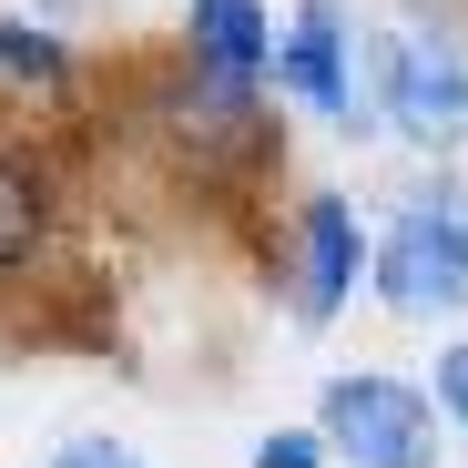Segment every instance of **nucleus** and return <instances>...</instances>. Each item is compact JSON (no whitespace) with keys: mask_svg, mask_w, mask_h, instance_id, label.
Listing matches in <instances>:
<instances>
[{"mask_svg":"<svg viewBox=\"0 0 468 468\" xmlns=\"http://www.w3.org/2000/svg\"><path fill=\"white\" fill-rule=\"evenodd\" d=\"M326 438L356 468H438V418L398 377H336L326 387Z\"/></svg>","mask_w":468,"mask_h":468,"instance_id":"f257e3e1","label":"nucleus"},{"mask_svg":"<svg viewBox=\"0 0 468 468\" xmlns=\"http://www.w3.org/2000/svg\"><path fill=\"white\" fill-rule=\"evenodd\" d=\"M377 295L398 316H428V305H458L468 295V224L458 214H408L377 255Z\"/></svg>","mask_w":468,"mask_h":468,"instance_id":"f03ea898","label":"nucleus"},{"mask_svg":"<svg viewBox=\"0 0 468 468\" xmlns=\"http://www.w3.org/2000/svg\"><path fill=\"white\" fill-rule=\"evenodd\" d=\"M387 112L418 143H458L468 133V61L448 41H398L387 51Z\"/></svg>","mask_w":468,"mask_h":468,"instance_id":"7ed1b4c3","label":"nucleus"},{"mask_svg":"<svg viewBox=\"0 0 468 468\" xmlns=\"http://www.w3.org/2000/svg\"><path fill=\"white\" fill-rule=\"evenodd\" d=\"M275 82L295 92V102H316V112H356V92H346V41H336V0H305L295 11V31H285V51H275Z\"/></svg>","mask_w":468,"mask_h":468,"instance_id":"20e7f679","label":"nucleus"},{"mask_svg":"<svg viewBox=\"0 0 468 468\" xmlns=\"http://www.w3.org/2000/svg\"><path fill=\"white\" fill-rule=\"evenodd\" d=\"M346 285H356V214L336 194H316V204H305V285H295V316L326 326L336 305H346Z\"/></svg>","mask_w":468,"mask_h":468,"instance_id":"39448f33","label":"nucleus"},{"mask_svg":"<svg viewBox=\"0 0 468 468\" xmlns=\"http://www.w3.org/2000/svg\"><path fill=\"white\" fill-rule=\"evenodd\" d=\"M194 51H204V71H224V82H255V71L275 61L265 0H194Z\"/></svg>","mask_w":468,"mask_h":468,"instance_id":"423d86ee","label":"nucleus"},{"mask_svg":"<svg viewBox=\"0 0 468 468\" xmlns=\"http://www.w3.org/2000/svg\"><path fill=\"white\" fill-rule=\"evenodd\" d=\"M31 234H41V194H31V174L0 164V265H21V255H31Z\"/></svg>","mask_w":468,"mask_h":468,"instance_id":"0eeeda50","label":"nucleus"},{"mask_svg":"<svg viewBox=\"0 0 468 468\" xmlns=\"http://www.w3.org/2000/svg\"><path fill=\"white\" fill-rule=\"evenodd\" d=\"M0 71L11 82H61V41L31 31V21H0Z\"/></svg>","mask_w":468,"mask_h":468,"instance_id":"6e6552de","label":"nucleus"},{"mask_svg":"<svg viewBox=\"0 0 468 468\" xmlns=\"http://www.w3.org/2000/svg\"><path fill=\"white\" fill-rule=\"evenodd\" d=\"M316 458H326V438H305V428H275L255 448V468H316Z\"/></svg>","mask_w":468,"mask_h":468,"instance_id":"1a4fd4ad","label":"nucleus"},{"mask_svg":"<svg viewBox=\"0 0 468 468\" xmlns=\"http://www.w3.org/2000/svg\"><path fill=\"white\" fill-rule=\"evenodd\" d=\"M51 468H143V458H133V448H102V438H71Z\"/></svg>","mask_w":468,"mask_h":468,"instance_id":"9d476101","label":"nucleus"},{"mask_svg":"<svg viewBox=\"0 0 468 468\" xmlns=\"http://www.w3.org/2000/svg\"><path fill=\"white\" fill-rule=\"evenodd\" d=\"M438 398L468 418V346H448V356H438Z\"/></svg>","mask_w":468,"mask_h":468,"instance_id":"9b49d317","label":"nucleus"}]
</instances>
